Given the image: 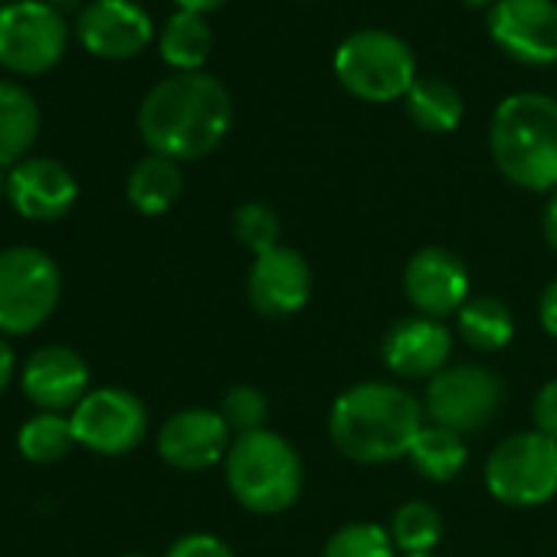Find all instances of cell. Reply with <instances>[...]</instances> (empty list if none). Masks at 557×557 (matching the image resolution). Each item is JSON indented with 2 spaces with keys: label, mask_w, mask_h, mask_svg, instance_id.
Here are the masks:
<instances>
[{
  "label": "cell",
  "mask_w": 557,
  "mask_h": 557,
  "mask_svg": "<svg viewBox=\"0 0 557 557\" xmlns=\"http://www.w3.org/2000/svg\"><path fill=\"white\" fill-rule=\"evenodd\" d=\"M469 269L443 246H426L410 256L404 269V293L410 306L426 319H449L469 302Z\"/></svg>",
  "instance_id": "13"
},
{
  "label": "cell",
  "mask_w": 557,
  "mask_h": 557,
  "mask_svg": "<svg viewBox=\"0 0 557 557\" xmlns=\"http://www.w3.org/2000/svg\"><path fill=\"white\" fill-rule=\"evenodd\" d=\"M233 236L243 249H249L252 256H262L275 246H283V220L278 213L262 203V200H249L233 213Z\"/></svg>",
  "instance_id": "28"
},
{
  "label": "cell",
  "mask_w": 557,
  "mask_h": 557,
  "mask_svg": "<svg viewBox=\"0 0 557 557\" xmlns=\"http://www.w3.org/2000/svg\"><path fill=\"white\" fill-rule=\"evenodd\" d=\"M70 44L63 14L44 0H11L0 8V66L17 76L50 73Z\"/></svg>",
  "instance_id": "8"
},
{
  "label": "cell",
  "mask_w": 557,
  "mask_h": 557,
  "mask_svg": "<svg viewBox=\"0 0 557 557\" xmlns=\"http://www.w3.org/2000/svg\"><path fill=\"white\" fill-rule=\"evenodd\" d=\"M122 557H145V554H122Z\"/></svg>",
  "instance_id": "40"
},
{
  "label": "cell",
  "mask_w": 557,
  "mask_h": 557,
  "mask_svg": "<svg viewBox=\"0 0 557 557\" xmlns=\"http://www.w3.org/2000/svg\"><path fill=\"white\" fill-rule=\"evenodd\" d=\"M462 4H469V8H485V4H495V0H462Z\"/></svg>",
  "instance_id": "37"
},
{
  "label": "cell",
  "mask_w": 557,
  "mask_h": 557,
  "mask_svg": "<svg viewBox=\"0 0 557 557\" xmlns=\"http://www.w3.org/2000/svg\"><path fill=\"white\" fill-rule=\"evenodd\" d=\"M407 106V115L417 128L430 132V135H446V132H456L459 122H462V96L456 86H449L446 79H436V76H423L413 83V89L407 92L404 99Z\"/></svg>",
  "instance_id": "22"
},
{
  "label": "cell",
  "mask_w": 557,
  "mask_h": 557,
  "mask_svg": "<svg viewBox=\"0 0 557 557\" xmlns=\"http://www.w3.org/2000/svg\"><path fill=\"white\" fill-rule=\"evenodd\" d=\"M233 440L220 410L190 407L174 413L158 433V453L168 466L184 472H200L226 459Z\"/></svg>",
  "instance_id": "15"
},
{
  "label": "cell",
  "mask_w": 557,
  "mask_h": 557,
  "mask_svg": "<svg viewBox=\"0 0 557 557\" xmlns=\"http://www.w3.org/2000/svg\"><path fill=\"white\" fill-rule=\"evenodd\" d=\"M40 132V106L37 99L17 86L0 79V168L21 164Z\"/></svg>",
  "instance_id": "19"
},
{
  "label": "cell",
  "mask_w": 557,
  "mask_h": 557,
  "mask_svg": "<svg viewBox=\"0 0 557 557\" xmlns=\"http://www.w3.org/2000/svg\"><path fill=\"white\" fill-rule=\"evenodd\" d=\"M24 394L47 413H63L76 410L79 400L89 394V368L86 361L63 348V345H47L30 355L21 374Z\"/></svg>",
  "instance_id": "16"
},
{
  "label": "cell",
  "mask_w": 557,
  "mask_h": 557,
  "mask_svg": "<svg viewBox=\"0 0 557 557\" xmlns=\"http://www.w3.org/2000/svg\"><path fill=\"white\" fill-rule=\"evenodd\" d=\"M453 351V335L443 322L413 315L397 322L381 345L384 364L400 377H436Z\"/></svg>",
  "instance_id": "18"
},
{
  "label": "cell",
  "mask_w": 557,
  "mask_h": 557,
  "mask_svg": "<svg viewBox=\"0 0 557 557\" xmlns=\"http://www.w3.org/2000/svg\"><path fill=\"white\" fill-rule=\"evenodd\" d=\"M14 371H17V358H14V348L0 338V394H4L14 381Z\"/></svg>",
  "instance_id": "33"
},
{
  "label": "cell",
  "mask_w": 557,
  "mask_h": 557,
  "mask_svg": "<svg viewBox=\"0 0 557 557\" xmlns=\"http://www.w3.org/2000/svg\"><path fill=\"white\" fill-rule=\"evenodd\" d=\"M485 488L515 508L550 502L557 495V440L537 430L502 440L485 459Z\"/></svg>",
  "instance_id": "6"
},
{
  "label": "cell",
  "mask_w": 557,
  "mask_h": 557,
  "mask_svg": "<svg viewBox=\"0 0 557 557\" xmlns=\"http://www.w3.org/2000/svg\"><path fill=\"white\" fill-rule=\"evenodd\" d=\"M400 557H436V554H400Z\"/></svg>",
  "instance_id": "39"
},
{
  "label": "cell",
  "mask_w": 557,
  "mask_h": 557,
  "mask_svg": "<svg viewBox=\"0 0 557 557\" xmlns=\"http://www.w3.org/2000/svg\"><path fill=\"white\" fill-rule=\"evenodd\" d=\"M495 168L524 190H557V102L544 92H515L488 125Z\"/></svg>",
  "instance_id": "3"
},
{
  "label": "cell",
  "mask_w": 557,
  "mask_h": 557,
  "mask_svg": "<svg viewBox=\"0 0 557 557\" xmlns=\"http://www.w3.org/2000/svg\"><path fill=\"white\" fill-rule=\"evenodd\" d=\"M335 76L361 102L407 99L417 76L413 50L391 30H358L335 50Z\"/></svg>",
  "instance_id": "5"
},
{
  "label": "cell",
  "mask_w": 557,
  "mask_h": 557,
  "mask_svg": "<svg viewBox=\"0 0 557 557\" xmlns=\"http://www.w3.org/2000/svg\"><path fill=\"white\" fill-rule=\"evenodd\" d=\"M531 417H534V430L557 440V381H547L537 397H534V407H531Z\"/></svg>",
  "instance_id": "31"
},
{
  "label": "cell",
  "mask_w": 557,
  "mask_h": 557,
  "mask_svg": "<svg viewBox=\"0 0 557 557\" xmlns=\"http://www.w3.org/2000/svg\"><path fill=\"white\" fill-rule=\"evenodd\" d=\"M60 269L34 246H11L0 252V332L30 335L60 302Z\"/></svg>",
  "instance_id": "7"
},
{
  "label": "cell",
  "mask_w": 557,
  "mask_h": 557,
  "mask_svg": "<svg viewBox=\"0 0 557 557\" xmlns=\"http://www.w3.org/2000/svg\"><path fill=\"white\" fill-rule=\"evenodd\" d=\"M544 236H547L550 249L557 252V190H554V197L547 200V210H544Z\"/></svg>",
  "instance_id": "34"
},
{
  "label": "cell",
  "mask_w": 557,
  "mask_h": 557,
  "mask_svg": "<svg viewBox=\"0 0 557 557\" xmlns=\"http://www.w3.org/2000/svg\"><path fill=\"white\" fill-rule=\"evenodd\" d=\"M537 319H541L544 332L557 338V278H554V283H550V286L541 293V302H537Z\"/></svg>",
  "instance_id": "32"
},
{
  "label": "cell",
  "mask_w": 557,
  "mask_h": 557,
  "mask_svg": "<svg viewBox=\"0 0 557 557\" xmlns=\"http://www.w3.org/2000/svg\"><path fill=\"white\" fill-rule=\"evenodd\" d=\"M220 417L223 423L230 426V433L243 436V433H256V430H265V417H269V404H265V394L252 384H236L223 394V404H220Z\"/></svg>",
  "instance_id": "29"
},
{
  "label": "cell",
  "mask_w": 557,
  "mask_h": 557,
  "mask_svg": "<svg viewBox=\"0 0 557 557\" xmlns=\"http://www.w3.org/2000/svg\"><path fill=\"white\" fill-rule=\"evenodd\" d=\"M426 413L436 426L456 433H475L492 423L502 407V381L488 368L456 364L443 368L426 384Z\"/></svg>",
  "instance_id": "9"
},
{
  "label": "cell",
  "mask_w": 557,
  "mask_h": 557,
  "mask_svg": "<svg viewBox=\"0 0 557 557\" xmlns=\"http://www.w3.org/2000/svg\"><path fill=\"white\" fill-rule=\"evenodd\" d=\"M407 459L413 462V469L420 475H426L430 482H449L456 479L466 462H469V449H466V436L446 426H423L407 453Z\"/></svg>",
  "instance_id": "24"
},
{
  "label": "cell",
  "mask_w": 557,
  "mask_h": 557,
  "mask_svg": "<svg viewBox=\"0 0 557 557\" xmlns=\"http://www.w3.org/2000/svg\"><path fill=\"white\" fill-rule=\"evenodd\" d=\"M76 443L89 446L102 456H125L132 453L148 430L145 404L122 387H99L89 391L79 407L70 413Z\"/></svg>",
  "instance_id": "10"
},
{
  "label": "cell",
  "mask_w": 557,
  "mask_h": 557,
  "mask_svg": "<svg viewBox=\"0 0 557 557\" xmlns=\"http://www.w3.org/2000/svg\"><path fill=\"white\" fill-rule=\"evenodd\" d=\"M456 332L475 351H502L515 338V319L505 302L492 296H469L456 312Z\"/></svg>",
  "instance_id": "23"
},
{
  "label": "cell",
  "mask_w": 557,
  "mask_h": 557,
  "mask_svg": "<svg viewBox=\"0 0 557 557\" xmlns=\"http://www.w3.org/2000/svg\"><path fill=\"white\" fill-rule=\"evenodd\" d=\"M8 177H11V171H8V168H0V197L8 194Z\"/></svg>",
  "instance_id": "36"
},
{
  "label": "cell",
  "mask_w": 557,
  "mask_h": 557,
  "mask_svg": "<svg viewBox=\"0 0 557 557\" xmlns=\"http://www.w3.org/2000/svg\"><path fill=\"white\" fill-rule=\"evenodd\" d=\"M177 4V11H190V14H213L216 8H223L226 0H174Z\"/></svg>",
  "instance_id": "35"
},
{
  "label": "cell",
  "mask_w": 557,
  "mask_h": 557,
  "mask_svg": "<svg viewBox=\"0 0 557 557\" xmlns=\"http://www.w3.org/2000/svg\"><path fill=\"white\" fill-rule=\"evenodd\" d=\"M161 60L177 73H200L213 53V27L203 14L177 11L161 30Z\"/></svg>",
  "instance_id": "21"
},
{
  "label": "cell",
  "mask_w": 557,
  "mask_h": 557,
  "mask_svg": "<svg viewBox=\"0 0 557 557\" xmlns=\"http://www.w3.org/2000/svg\"><path fill=\"white\" fill-rule=\"evenodd\" d=\"M492 44L515 63H557V4L554 0H495L488 11Z\"/></svg>",
  "instance_id": "11"
},
{
  "label": "cell",
  "mask_w": 557,
  "mask_h": 557,
  "mask_svg": "<svg viewBox=\"0 0 557 557\" xmlns=\"http://www.w3.org/2000/svg\"><path fill=\"white\" fill-rule=\"evenodd\" d=\"M420 430L423 404L410 391L384 381L348 387L329 417L335 449L361 466H381L407 456Z\"/></svg>",
  "instance_id": "2"
},
{
  "label": "cell",
  "mask_w": 557,
  "mask_h": 557,
  "mask_svg": "<svg viewBox=\"0 0 557 557\" xmlns=\"http://www.w3.org/2000/svg\"><path fill=\"white\" fill-rule=\"evenodd\" d=\"M76 34L92 57L132 60L151 44L154 24L135 0H92L76 17Z\"/></svg>",
  "instance_id": "14"
},
{
  "label": "cell",
  "mask_w": 557,
  "mask_h": 557,
  "mask_svg": "<svg viewBox=\"0 0 557 557\" xmlns=\"http://www.w3.org/2000/svg\"><path fill=\"white\" fill-rule=\"evenodd\" d=\"M17 446L24 453V459L30 462H60L63 456H70V449L76 446V433H73V420L63 413H47L40 410L37 417H30L21 426Z\"/></svg>",
  "instance_id": "25"
},
{
  "label": "cell",
  "mask_w": 557,
  "mask_h": 557,
  "mask_svg": "<svg viewBox=\"0 0 557 557\" xmlns=\"http://www.w3.org/2000/svg\"><path fill=\"white\" fill-rule=\"evenodd\" d=\"M76 177L53 158H27L8 177V200L27 220H60L76 203Z\"/></svg>",
  "instance_id": "17"
},
{
  "label": "cell",
  "mask_w": 557,
  "mask_h": 557,
  "mask_svg": "<svg viewBox=\"0 0 557 557\" xmlns=\"http://www.w3.org/2000/svg\"><path fill=\"white\" fill-rule=\"evenodd\" d=\"M249 306L262 319H293L312 299V265L293 246H275L252 259L246 278Z\"/></svg>",
  "instance_id": "12"
},
{
  "label": "cell",
  "mask_w": 557,
  "mask_h": 557,
  "mask_svg": "<svg viewBox=\"0 0 557 557\" xmlns=\"http://www.w3.org/2000/svg\"><path fill=\"white\" fill-rule=\"evenodd\" d=\"M302 459L296 446L272 430L243 433L226 453V485L256 515H278L299 502Z\"/></svg>",
  "instance_id": "4"
},
{
  "label": "cell",
  "mask_w": 557,
  "mask_h": 557,
  "mask_svg": "<svg viewBox=\"0 0 557 557\" xmlns=\"http://www.w3.org/2000/svg\"><path fill=\"white\" fill-rule=\"evenodd\" d=\"M233 125V99L210 73L161 79L138 109V135L151 154L197 161L223 145Z\"/></svg>",
  "instance_id": "1"
},
{
  "label": "cell",
  "mask_w": 557,
  "mask_h": 557,
  "mask_svg": "<svg viewBox=\"0 0 557 557\" xmlns=\"http://www.w3.org/2000/svg\"><path fill=\"white\" fill-rule=\"evenodd\" d=\"M391 537L400 554H433L443 537V515L420 498L404 502L391 518Z\"/></svg>",
  "instance_id": "26"
},
{
  "label": "cell",
  "mask_w": 557,
  "mask_h": 557,
  "mask_svg": "<svg viewBox=\"0 0 557 557\" xmlns=\"http://www.w3.org/2000/svg\"><path fill=\"white\" fill-rule=\"evenodd\" d=\"M181 190H184L181 164L161 154L141 158L128 174V200L145 216L168 213L181 200Z\"/></svg>",
  "instance_id": "20"
},
{
  "label": "cell",
  "mask_w": 557,
  "mask_h": 557,
  "mask_svg": "<svg viewBox=\"0 0 557 557\" xmlns=\"http://www.w3.org/2000/svg\"><path fill=\"white\" fill-rule=\"evenodd\" d=\"M322 557H397V544L391 528L374 521H351L325 541Z\"/></svg>",
  "instance_id": "27"
},
{
  "label": "cell",
  "mask_w": 557,
  "mask_h": 557,
  "mask_svg": "<svg viewBox=\"0 0 557 557\" xmlns=\"http://www.w3.org/2000/svg\"><path fill=\"white\" fill-rule=\"evenodd\" d=\"M57 4H60V8H70V4H76V0H57ZM60 14H63V11H60Z\"/></svg>",
  "instance_id": "38"
},
{
  "label": "cell",
  "mask_w": 557,
  "mask_h": 557,
  "mask_svg": "<svg viewBox=\"0 0 557 557\" xmlns=\"http://www.w3.org/2000/svg\"><path fill=\"white\" fill-rule=\"evenodd\" d=\"M168 557H236V554L226 541L213 534H184L181 541H174Z\"/></svg>",
  "instance_id": "30"
}]
</instances>
